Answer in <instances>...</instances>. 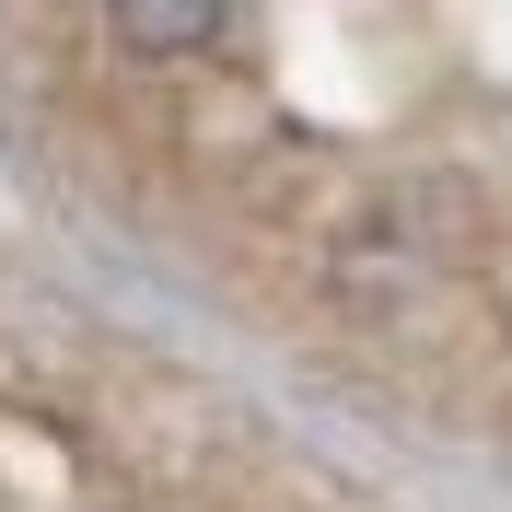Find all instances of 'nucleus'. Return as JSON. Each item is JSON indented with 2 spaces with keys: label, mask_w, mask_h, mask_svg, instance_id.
<instances>
[{
  "label": "nucleus",
  "mask_w": 512,
  "mask_h": 512,
  "mask_svg": "<svg viewBox=\"0 0 512 512\" xmlns=\"http://www.w3.org/2000/svg\"><path fill=\"white\" fill-rule=\"evenodd\" d=\"M233 0H105V24H117L128 59H198L210 35H222Z\"/></svg>",
  "instance_id": "f257e3e1"
}]
</instances>
